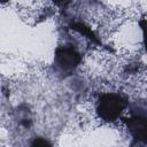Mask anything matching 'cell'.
I'll use <instances>...</instances> for the list:
<instances>
[{
  "label": "cell",
  "mask_w": 147,
  "mask_h": 147,
  "mask_svg": "<svg viewBox=\"0 0 147 147\" xmlns=\"http://www.w3.org/2000/svg\"><path fill=\"white\" fill-rule=\"evenodd\" d=\"M127 107V100L116 93H105L99 96L96 105L98 115L106 122L116 121Z\"/></svg>",
  "instance_id": "obj_1"
},
{
  "label": "cell",
  "mask_w": 147,
  "mask_h": 147,
  "mask_svg": "<svg viewBox=\"0 0 147 147\" xmlns=\"http://www.w3.org/2000/svg\"><path fill=\"white\" fill-rule=\"evenodd\" d=\"M82 56L71 45L60 46L55 51V65L62 74H71L80 63Z\"/></svg>",
  "instance_id": "obj_2"
},
{
  "label": "cell",
  "mask_w": 147,
  "mask_h": 147,
  "mask_svg": "<svg viewBox=\"0 0 147 147\" xmlns=\"http://www.w3.org/2000/svg\"><path fill=\"white\" fill-rule=\"evenodd\" d=\"M125 123L134 139L147 144V114L134 113L125 118Z\"/></svg>",
  "instance_id": "obj_3"
},
{
  "label": "cell",
  "mask_w": 147,
  "mask_h": 147,
  "mask_svg": "<svg viewBox=\"0 0 147 147\" xmlns=\"http://www.w3.org/2000/svg\"><path fill=\"white\" fill-rule=\"evenodd\" d=\"M30 147H53L52 144L44 138H34L30 145Z\"/></svg>",
  "instance_id": "obj_4"
},
{
  "label": "cell",
  "mask_w": 147,
  "mask_h": 147,
  "mask_svg": "<svg viewBox=\"0 0 147 147\" xmlns=\"http://www.w3.org/2000/svg\"><path fill=\"white\" fill-rule=\"evenodd\" d=\"M140 25H141V29H142L144 44H145V47H146V49H147V22L141 21V22H140Z\"/></svg>",
  "instance_id": "obj_5"
}]
</instances>
